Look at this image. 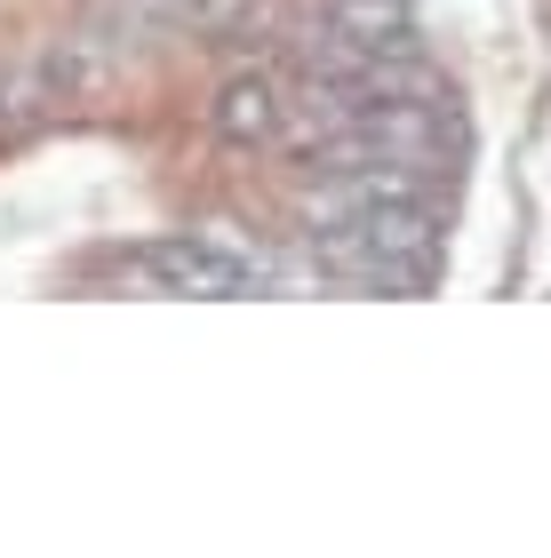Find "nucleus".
I'll return each mask as SVG.
<instances>
[{
  "instance_id": "1",
  "label": "nucleus",
  "mask_w": 551,
  "mask_h": 558,
  "mask_svg": "<svg viewBox=\"0 0 551 558\" xmlns=\"http://www.w3.org/2000/svg\"><path fill=\"white\" fill-rule=\"evenodd\" d=\"M120 279L153 295H208V303H232V295H256V264L232 256L216 240H192V232H168V240H144L120 256Z\"/></svg>"
},
{
  "instance_id": "2",
  "label": "nucleus",
  "mask_w": 551,
  "mask_h": 558,
  "mask_svg": "<svg viewBox=\"0 0 551 558\" xmlns=\"http://www.w3.org/2000/svg\"><path fill=\"white\" fill-rule=\"evenodd\" d=\"M288 120H296L288 81L256 64V72H232V81L216 88V105H208V136H216V144H232V151H264V144H280V136H288Z\"/></svg>"
},
{
  "instance_id": "3",
  "label": "nucleus",
  "mask_w": 551,
  "mask_h": 558,
  "mask_svg": "<svg viewBox=\"0 0 551 558\" xmlns=\"http://www.w3.org/2000/svg\"><path fill=\"white\" fill-rule=\"evenodd\" d=\"M320 24L352 48V57H416V9L408 0H320Z\"/></svg>"
}]
</instances>
